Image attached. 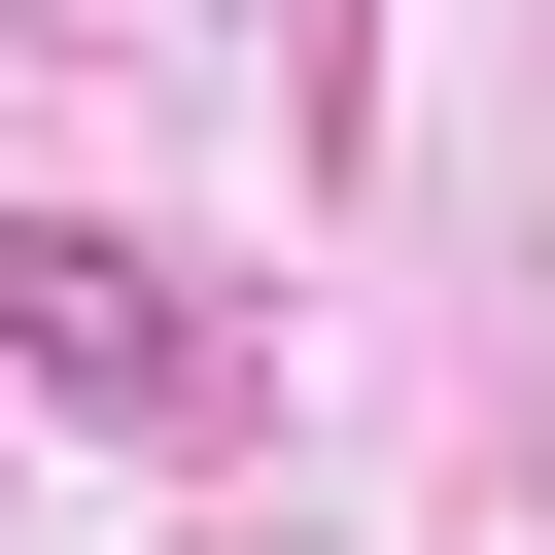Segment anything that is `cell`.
Wrapping results in <instances>:
<instances>
[{"label": "cell", "instance_id": "cell-1", "mask_svg": "<svg viewBox=\"0 0 555 555\" xmlns=\"http://www.w3.org/2000/svg\"><path fill=\"white\" fill-rule=\"evenodd\" d=\"M0 347H35L69 416H139V451H208V416H243V312H208L173 243H104V208H35V243H0Z\"/></svg>", "mask_w": 555, "mask_h": 555}]
</instances>
